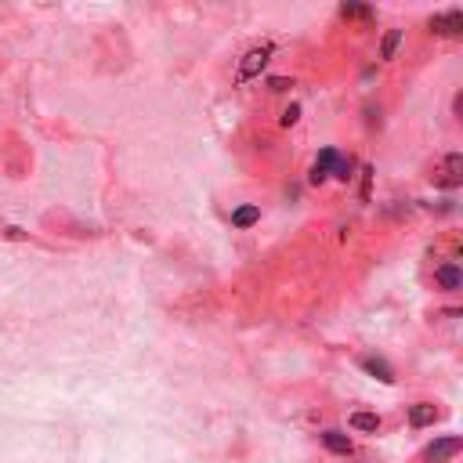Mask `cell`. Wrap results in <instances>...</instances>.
Masks as SVG:
<instances>
[{"instance_id": "6da1fadb", "label": "cell", "mask_w": 463, "mask_h": 463, "mask_svg": "<svg viewBox=\"0 0 463 463\" xmlns=\"http://www.w3.org/2000/svg\"><path fill=\"white\" fill-rule=\"evenodd\" d=\"M271 55H275V44L250 47V51L243 55V62H239V69H235V84H250L253 76H261V69L271 62Z\"/></svg>"}, {"instance_id": "7a4b0ae2", "label": "cell", "mask_w": 463, "mask_h": 463, "mask_svg": "<svg viewBox=\"0 0 463 463\" xmlns=\"http://www.w3.org/2000/svg\"><path fill=\"white\" fill-rule=\"evenodd\" d=\"M430 33H438V37H460L463 33V11L453 8V11H445V15H430Z\"/></svg>"}, {"instance_id": "3957f363", "label": "cell", "mask_w": 463, "mask_h": 463, "mask_svg": "<svg viewBox=\"0 0 463 463\" xmlns=\"http://www.w3.org/2000/svg\"><path fill=\"white\" fill-rule=\"evenodd\" d=\"M456 453H460V438H438L435 445H427L424 460H427V463H445V460L456 456Z\"/></svg>"}, {"instance_id": "277c9868", "label": "cell", "mask_w": 463, "mask_h": 463, "mask_svg": "<svg viewBox=\"0 0 463 463\" xmlns=\"http://www.w3.org/2000/svg\"><path fill=\"white\" fill-rule=\"evenodd\" d=\"M435 279H438L442 290H449V293H456V290H460V282H463V275H460V268H456V264H442V268L435 271Z\"/></svg>"}, {"instance_id": "5b68a950", "label": "cell", "mask_w": 463, "mask_h": 463, "mask_svg": "<svg viewBox=\"0 0 463 463\" xmlns=\"http://www.w3.org/2000/svg\"><path fill=\"white\" fill-rule=\"evenodd\" d=\"M323 445L329 453H337V456H347L351 453V438L344 435V430H326L323 435Z\"/></svg>"}, {"instance_id": "8992f818", "label": "cell", "mask_w": 463, "mask_h": 463, "mask_svg": "<svg viewBox=\"0 0 463 463\" xmlns=\"http://www.w3.org/2000/svg\"><path fill=\"white\" fill-rule=\"evenodd\" d=\"M409 420H412V427H427V424L438 420V409L427 406V402H417V406L409 409Z\"/></svg>"}, {"instance_id": "52a82bcc", "label": "cell", "mask_w": 463, "mask_h": 463, "mask_svg": "<svg viewBox=\"0 0 463 463\" xmlns=\"http://www.w3.org/2000/svg\"><path fill=\"white\" fill-rule=\"evenodd\" d=\"M460 170H463V159H460V156H449V159H445V178H442L438 185H442V188H456V185L463 181Z\"/></svg>"}, {"instance_id": "ba28073f", "label": "cell", "mask_w": 463, "mask_h": 463, "mask_svg": "<svg viewBox=\"0 0 463 463\" xmlns=\"http://www.w3.org/2000/svg\"><path fill=\"white\" fill-rule=\"evenodd\" d=\"M362 370H365V373H373L376 380H384V384H391V380H394L391 365H388L384 358H373V355H370V358H362Z\"/></svg>"}, {"instance_id": "9c48e42d", "label": "cell", "mask_w": 463, "mask_h": 463, "mask_svg": "<svg viewBox=\"0 0 463 463\" xmlns=\"http://www.w3.org/2000/svg\"><path fill=\"white\" fill-rule=\"evenodd\" d=\"M351 427L362 430V435H376V430H380V417H376V412H355V417H351Z\"/></svg>"}, {"instance_id": "30bf717a", "label": "cell", "mask_w": 463, "mask_h": 463, "mask_svg": "<svg viewBox=\"0 0 463 463\" xmlns=\"http://www.w3.org/2000/svg\"><path fill=\"white\" fill-rule=\"evenodd\" d=\"M261 221V210L257 206H239V210L232 214V225L235 228H250V225H257Z\"/></svg>"}, {"instance_id": "8fae6325", "label": "cell", "mask_w": 463, "mask_h": 463, "mask_svg": "<svg viewBox=\"0 0 463 463\" xmlns=\"http://www.w3.org/2000/svg\"><path fill=\"white\" fill-rule=\"evenodd\" d=\"M398 44H402V29H388V37H384V44H380V58H394V51H398Z\"/></svg>"}, {"instance_id": "7c38bea8", "label": "cell", "mask_w": 463, "mask_h": 463, "mask_svg": "<svg viewBox=\"0 0 463 463\" xmlns=\"http://www.w3.org/2000/svg\"><path fill=\"white\" fill-rule=\"evenodd\" d=\"M351 167H355V163H351V159H344V156H337V159H333V178H337V181H347L351 178Z\"/></svg>"}, {"instance_id": "4fadbf2b", "label": "cell", "mask_w": 463, "mask_h": 463, "mask_svg": "<svg viewBox=\"0 0 463 463\" xmlns=\"http://www.w3.org/2000/svg\"><path fill=\"white\" fill-rule=\"evenodd\" d=\"M344 19H373V8H362V4H341Z\"/></svg>"}, {"instance_id": "5bb4252c", "label": "cell", "mask_w": 463, "mask_h": 463, "mask_svg": "<svg viewBox=\"0 0 463 463\" xmlns=\"http://www.w3.org/2000/svg\"><path fill=\"white\" fill-rule=\"evenodd\" d=\"M297 120H300V105L293 102V105H286V109H282V127H293Z\"/></svg>"}, {"instance_id": "9a60e30c", "label": "cell", "mask_w": 463, "mask_h": 463, "mask_svg": "<svg viewBox=\"0 0 463 463\" xmlns=\"http://www.w3.org/2000/svg\"><path fill=\"white\" fill-rule=\"evenodd\" d=\"M333 159H337V152H333V149H326V152H318V159H315V167L329 174V167H333Z\"/></svg>"}, {"instance_id": "2e32d148", "label": "cell", "mask_w": 463, "mask_h": 463, "mask_svg": "<svg viewBox=\"0 0 463 463\" xmlns=\"http://www.w3.org/2000/svg\"><path fill=\"white\" fill-rule=\"evenodd\" d=\"M286 87H293V80H286V76H271L268 80V91H286Z\"/></svg>"}, {"instance_id": "e0dca14e", "label": "cell", "mask_w": 463, "mask_h": 463, "mask_svg": "<svg viewBox=\"0 0 463 463\" xmlns=\"http://www.w3.org/2000/svg\"><path fill=\"white\" fill-rule=\"evenodd\" d=\"M362 174H365V178H362V199H370V188H373V167H365Z\"/></svg>"}, {"instance_id": "ac0fdd59", "label": "cell", "mask_w": 463, "mask_h": 463, "mask_svg": "<svg viewBox=\"0 0 463 463\" xmlns=\"http://www.w3.org/2000/svg\"><path fill=\"white\" fill-rule=\"evenodd\" d=\"M326 178H329V174H326V170H318V167H311V185H323Z\"/></svg>"}]
</instances>
